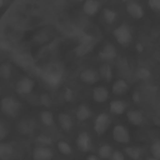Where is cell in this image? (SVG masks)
<instances>
[{
    "label": "cell",
    "mask_w": 160,
    "mask_h": 160,
    "mask_svg": "<svg viewBox=\"0 0 160 160\" xmlns=\"http://www.w3.org/2000/svg\"><path fill=\"white\" fill-rule=\"evenodd\" d=\"M21 102L10 95L4 97L0 102V109L2 113L10 118L18 117L21 112Z\"/></svg>",
    "instance_id": "obj_1"
},
{
    "label": "cell",
    "mask_w": 160,
    "mask_h": 160,
    "mask_svg": "<svg viewBox=\"0 0 160 160\" xmlns=\"http://www.w3.org/2000/svg\"><path fill=\"white\" fill-rule=\"evenodd\" d=\"M112 35L116 41L122 46H128L132 40V34L130 27L126 23H122L112 31Z\"/></svg>",
    "instance_id": "obj_2"
},
{
    "label": "cell",
    "mask_w": 160,
    "mask_h": 160,
    "mask_svg": "<svg viewBox=\"0 0 160 160\" xmlns=\"http://www.w3.org/2000/svg\"><path fill=\"white\" fill-rule=\"evenodd\" d=\"M44 82L51 88L58 87L62 79V74L60 70L49 69L44 71L42 74Z\"/></svg>",
    "instance_id": "obj_3"
},
{
    "label": "cell",
    "mask_w": 160,
    "mask_h": 160,
    "mask_svg": "<svg viewBox=\"0 0 160 160\" xmlns=\"http://www.w3.org/2000/svg\"><path fill=\"white\" fill-rule=\"evenodd\" d=\"M111 123L109 116L105 112L97 116L94 122V129L98 136L102 135L109 128Z\"/></svg>",
    "instance_id": "obj_4"
},
{
    "label": "cell",
    "mask_w": 160,
    "mask_h": 160,
    "mask_svg": "<svg viewBox=\"0 0 160 160\" xmlns=\"http://www.w3.org/2000/svg\"><path fill=\"white\" fill-rule=\"evenodd\" d=\"M34 86L35 82L33 79L28 77H24L16 82L15 90L20 95H26L32 91Z\"/></svg>",
    "instance_id": "obj_5"
},
{
    "label": "cell",
    "mask_w": 160,
    "mask_h": 160,
    "mask_svg": "<svg viewBox=\"0 0 160 160\" xmlns=\"http://www.w3.org/2000/svg\"><path fill=\"white\" fill-rule=\"evenodd\" d=\"M112 138L119 143L127 144L130 141V135L128 129L122 124L116 125L112 129Z\"/></svg>",
    "instance_id": "obj_6"
},
{
    "label": "cell",
    "mask_w": 160,
    "mask_h": 160,
    "mask_svg": "<svg viewBox=\"0 0 160 160\" xmlns=\"http://www.w3.org/2000/svg\"><path fill=\"white\" fill-rule=\"evenodd\" d=\"M54 156L52 151L47 146H37L32 152V159L34 160H49Z\"/></svg>",
    "instance_id": "obj_7"
},
{
    "label": "cell",
    "mask_w": 160,
    "mask_h": 160,
    "mask_svg": "<svg viewBox=\"0 0 160 160\" xmlns=\"http://www.w3.org/2000/svg\"><path fill=\"white\" fill-rule=\"evenodd\" d=\"M76 142L78 148L81 152H88L91 148V139L89 134L86 132L79 133L76 138Z\"/></svg>",
    "instance_id": "obj_8"
},
{
    "label": "cell",
    "mask_w": 160,
    "mask_h": 160,
    "mask_svg": "<svg viewBox=\"0 0 160 160\" xmlns=\"http://www.w3.org/2000/svg\"><path fill=\"white\" fill-rule=\"evenodd\" d=\"M126 10L129 15L135 19H140L144 15V11L141 5L135 1H130L126 4Z\"/></svg>",
    "instance_id": "obj_9"
},
{
    "label": "cell",
    "mask_w": 160,
    "mask_h": 160,
    "mask_svg": "<svg viewBox=\"0 0 160 160\" xmlns=\"http://www.w3.org/2000/svg\"><path fill=\"white\" fill-rule=\"evenodd\" d=\"M80 79L81 81L89 85H92L98 81L99 79V74L98 72L92 69H87L82 71L80 74Z\"/></svg>",
    "instance_id": "obj_10"
},
{
    "label": "cell",
    "mask_w": 160,
    "mask_h": 160,
    "mask_svg": "<svg viewBox=\"0 0 160 160\" xmlns=\"http://www.w3.org/2000/svg\"><path fill=\"white\" fill-rule=\"evenodd\" d=\"M100 6V2L98 0H86L84 2L82 9L86 15L93 16L99 11Z\"/></svg>",
    "instance_id": "obj_11"
},
{
    "label": "cell",
    "mask_w": 160,
    "mask_h": 160,
    "mask_svg": "<svg viewBox=\"0 0 160 160\" xmlns=\"http://www.w3.org/2000/svg\"><path fill=\"white\" fill-rule=\"evenodd\" d=\"M117 56V51L112 44H106L99 52V56L103 60H112Z\"/></svg>",
    "instance_id": "obj_12"
},
{
    "label": "cell",
    "mask_w": 160,
    "mask_h": 160,
    "mask_svg": "<svg viewBox=\"0 0 160 160\" xmlns=\"http://www.w3.org/2000/svg\"><path fill=\"white\" fill-rule=\"evenodd\" d=\"M92 98L96 102H104L109 98V91L105 87L97 86L93 89Z\"/></svg>",
    "instance_id": "obj_13"
},
{
    "label": "cell",
    "mask_w": 160,
    "mask_h": 160,
    "mask_svg": "<svg viewBox=\"0 0 160 160\" xmlns=\"http://www.w3.org/2000/svg\"><path fill=\"white\" fill-rule=\"evenodd\" d=\"M127 118L131 124L134 126H140L143 123L142 113L139 110H130L127 112Z\"/></svg>",
    "instance_id": "obj_14"
},
{
    "label": "cell",
    "mask_w": 160,
    "mask_h": 160,
    "mask_svg": "<svg viewBox=\"0 0 160 160\" xmlns=\"http://www.w3.org/2000/svg\"><path fill=\"white\" fill-rule=\"evenodd\" d=\"M58 122L61 128L66 132L70 131L73 126V122L71 117L66 113L61 112L58 115Z\"/></svg>",
    "instance_id": "obj_15"
},
{
    "label": "cell",
    "mask_w": 160,
    "mask_h": 160,
    "mask_svg": "<svg viewBox=\"0 0 160 160\" xmlns=\"http://www.w3.org/2000/svg\"><path fill=\"white\" fill-rule=\"evenodd\" d=\"M94 42H80V43L75 48L74 52L77 56L82 57L87 54L89 53L94 48Z\"/></svg>",
    "instance_id": "obj_16"
},
{
    "label": "cell",
    "mask_w": 160,
    "mask_h": 160,
    "mask_svg": "<svg viewBox=\"0 0 160 160\" xmlns=\"http://www.w3.org/2000/svg\"><path fill=\"white\" fill-rule=\"evenodd\" d=\"M129 86L124 79H118L112 86V92L116 96H122L128 91Z\"/></svg>",
    "instance_id": "obj_17"
},
{
    "label": "cell",
    "mask_w": 160,
    "mask_h": 160,
    "mask_svg": "<svg viewBox=\"0 0 160 160\" xmlns=\"http://www.w3.org/2000/svg\"><path fill=\"white\" fill-rule=\"evenodd\" d=\"M35 123L32 119H24L18 124V130L23 134H31L34 129Z\"/></svg>",
    "instance_id": "obj_18"
},
{
    "label": "cell",
    "mask_w": 160,
    "mask_h": 160,
    "mask_svg": "<svg viewBox=\"0 0 160 160\" xmlns=\"http://www.w3.org/2000/svg\"><path fill=\"white\" fill-rule=\"evenodd\" d=\"M13 154L14 148L11 144L0 141V159H9L12 158Z\"/></svg>",
    "instance_id": "obj_19"
},
{
    "label": "cell",
    "mask_w": 160,
    "mask_h": 160,
    "mask_svg": "<svg viewBox=\"0 0 160 160\" xmlns=\"http://www.w3.org/2000/svg\"><path fill=\"white\" fill-rule=\"evenodd\" d=\"M126 109V104L121 100H113L109 104L110 112L116 115L123 114Z\"/></svg>",
    "instance_id": "obj_20"
},
{
    "label": "cell",
    "mask_w": 160,
    "mask_h": 160,
    "mask_svg": "<svg viewBox=\"0 0 160 160\" xmlns=\"http://www.w3.org/2000/svg\"><path fill=\"white\" fill-rule=\"evenodd\" d=\"M92 114L90 108L84 104H80L76 110V118L80 121H84L89 119Z\"/></svg>",
    "instance_id": "obj_21"
},
{
    "label": "cell",
    "mask_w": 160,
    "mask_h": 160,
    "mask_svg": "<svg viewBox=\"0 0 160 160\" xmlns=\"http://www.w3.org/2000/svg\"><path fill=\"white\" fill-rule=\"evenodd\" d=\"M99 76L106 82H110L112 79V71L108 64H102L99 68Z\"/></svg>",
    "instance_id": "obj_22"
},
{
    "label": "cell",
    "mask_w": 160,
    "mask_h": 160,
    "mask_svg": "<svg viewBox=\"0 0 160 160\" xmlns=\"http://www.w3.org/2000/svg\"><path fill=\"white\" fill-rule=\"evenodd\" d=\"M102 16L104 21L107 24H111L116 21L118 14L114 10L106 8L103 9Z\"/></svg>",
    "instance_id": "obj_23"
},
{
    "label": "cell",
    "mask_w": 160,
    "mask_h": 160,
    "mask_svg": "<svg viewBox=\"0 0 160 160\" xmlns=\"http://www.w3.org/2000/svg\"><path fill=\"white\" fill-rule=\"evenodd\" d=\"M40 118L42 124L48 127L54 124V117L52 113L49 111H43L40 114Z\"/></svg>",
    "instance_id": "obj_24"
},
{
    "label": "cell",
    "mask_w": 160,
    "mask_h": 160,
    "mask_svg": "<svg viewBox=\"0 0 160 160\" xmlns=\"http://www.w3.org/2000/svg\"><path fill=\"white\" fill-rule=\"evenodd\" d=\"M124 150L126 154L128 156V157L132 159H139L141 156V149L138 147L129 146L126 147Z\"/></svg>",
    "instance_id": "obj_25"
},
{
    "label": "cell",
    "mask_w": 160,
    "mask_h": 160,
    "mask_svg": "<svg viewBox=\"0 0 160 160\" xmlns=\"http://www.w3.org/2000/svg\"><path fill=\"white\" fill-rule=\"evenodd\" d=\"M112 152V147L109 144H103L98 150V154L101 158L108 159L110 158Z\"/></svg>",
    "instance_id": "obj_26"
},
{
    "label": "cell",
    "mask_w": 160,
    "mask_h": 160,
    "mask_svg": "<svg viewBox=\"0 0 160 160\" xmlns=\"http://www.w3.org/2000/svg\"><path fill=\"white\" fill-rule=\"evenodd\" d=\"M58 149L59 151L66 156H69L71 154L72 150L71 146L64 141H59L58 142Z\"/></svg>",
    "instance_id": "obj_27"
},
{
    "label": "cell",
    "mask_w": 160,
    "mask_h": 160,
    "mask_svg": "<svg viewBox=\"0 0 160 160\" xmlns=\"http://www.w3.org/2000/svg\"><path fill=\"white\" fill-rule=\"evenodd\" d=\"M150 152L152 157L158 160L160 159V141L159 140L154 142L150 148Z\"/></svg>",
    "instance_id": "obj_28"
},
{
    "label": "cell",
    "mask_w": 160,
    "mask_h": 160,
    "mask_svg": "<svg viewBox=\"0 0 160 160\" xmlns=\"http://www.w3.org/2000/svg\"><path fill=\"white\" fill-rule=\"evenodd\" d=\"M11 75V68L8 63H3L0 66V76L4 79H8Z\"/></svg>",
    "instance_id": "obj_29"
},
{
    "label": "cell",
    "mask_w": 160,
    "mask_h": 160,
    "mask_svg": "<svg viewBox=\"0 0 160 160\" xmlns=\"http://www.w3.org/2000/svg\"><path fill=\"white\" fill-rule=\"evenodd\" d=\"M36 141L39 144H41L40 146H47L52 143L51 139L44 134L39 135L36 138Z\"/></svg>",
    "instance_id": "obj_30"
},
{
    "label": "cell",
    "mask_w": 160,
    "mask_h": 160,
    "mask_svg": "<svg viewBox=\"0 0 160 160\" xmlns=\"http://www.w3.org/2000/svg\"><path fill=\"white\" fill-rule=\"evenodd\" d=\"M136 76L139 79L142 80H146L150 77L151 72L145 68H141L137 71Z\"/></svg>",
    "instance_id": "obj_31"
},
{
    "label": "cell",
    "mask_w": 160,
    "mask_h": 160,
    "mask_svg": "<svg viewBox=\"0 0 160 160\" xmlns=\"http://www.w3.org/2000/svg\"><path fill=\"white\" fill-rule=\"evenodd\" d=\"M148 4L153 11L158 12L160 11V0H148Z\"/></svg>",
    "instance_id": "obj_32"
},
{
    "label": "cell",
    "mask_w": 160,
    "mask_h": 160,
    "mask_svg": "<svg viewBox=\"0 0 160 160\" xmlns=\"http://www.w3.org/2000/svg\"><path fill=\"white\" fill-rule=\"evenodd\" d=\"M40 101L42 105L46 107H49L51 105V98L47 94H43L40 97Z\"/></svg>",
    "instance_id": "obj_33"
},
{
    "label": "cell",
    "mask_w": 160,
    "mask_h": 160,
    "mask_svg": "<svg viewBox=\"0 0 160 160\" xmlns=\"http://www.w3.org/2000/svg\"><path fill=\"white\" fill-rule=\"evenodd\" d=\"M8 129L6 126L0 121V141H3L8 136Z\"/></svg>",
    "instance_id": "obj_34"
},
{
    "label": "cell",
    "mask_w": 160,
    "mask_h": 160,
    "mask_svg": "<svg viewBox=\"0 0 160 160\" xmlns=\"http://www.w3.org/2000/svg\"><path fill=\"white\" fill-rule=\"evenodd\" d=\"M64 98L67 102H71L74 99V94L72 91L69 88H66L64 94Z\"/></svg>",
    "instance_id": "obj_35"
},
{
    "label": "cell",
    "mask_w": 160,
    "mask_h": 160,
    "mask_svg": "<svg viewBox=\"0 0 160 160\" xmlns=\"http://www.w3.org/2000/svg\"><path fill=\"white\" fill-rule=\"evenodd\" d=\"M111 158L113 160H123L124 159L123 154L119 151H115L112 152Z\"/></svg>",
    "instance_id": "obj_36"
},
{
    "label": "cell",
    "mask_w": 160,
    "mask_h": 160,
    "mask_svg": "<svg viewBox=\"0 0 160 160\" xmlns=\"http://www.w3.org/2000/svg\"><path fill=\"white\" fill-rule=\"evenodd\" d=\"M132 101H134V102L135 103H138L140 101V99H141V98H140V95L139 94L138 92H134L132 96Z\"/></svg>",
    "instance_id": "obj_37"
},
{
    "label": "cell",
    "mask_w": 160,
    "mask_h": 160,
    "mask_svg": "<svg viewBox=\"0 0 160 160\" xmlns=\"http://www.w3.org/2000/svg\"><path fill=\"white\" fill-rule=\"evenodd\" d=\"M136 49L139 52H142L144 51V46L141 43H137L136 45Z\"/></svg>",
    "instance_id": "obj_38"
},
{
    "label": "cell",
    "mask_w": 160,
    "mask_h": 160,
    "mask_svg": "<svg viewBox=\"0 0 160 160\" xmlns=\"http://www.w3.org/2000/svg\"><path fill=\"white\" fill-rule=\"evenodd\" d=\"M86 159L88 160H98V159H99V158L98 156H96V155L90 154L86 158Z\"/></svg>",
    "instance_id": "obj_39"
},
{
    "label": "cell",
    "mask_w": 160,
    "mask_h": 160,
    "mask_svg": "<svg viewBox=\"0 0 160 160\" xmlns=\"http://www.w3.org/2000/svg\"><path fill=\"white\" fill-rule=\"evenodd\" d=\"M5 4V0H0V9L4 6Z\"/></svg>",
    "instance_id": "obj_40"
},
{
    "label": "cell",
    "mask_w": 160,
    "mask_h": 160,
    "mask_svg": "<svg viewBox=\"0 0 160 160\" xmlns=\"http://www.w3.org/2000/svg\"><path fill=\"white\" fill-rule=\"evenodd\" d=\"M73 2H76V3H80L84 1V0H69Z\"/></svg>",
    "instance_id": "obj_41"
},
{
    "label": "cell",
    "mask_w": 160,
    "mask_h": 160,
    "mask_svg": "<svg viewBox=\"0 0 160 160\" xmlns=\"http://www.w3.org/2000/svg\"><path fill=\"white\" fill-rule=\"evenodd\" d=\"M122 2H128V1H129L130 0H121Z\"/></svg>",
    "instance_id": "obj_42"
}]
</instances>
